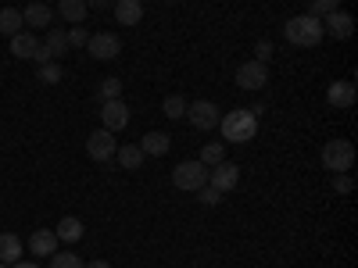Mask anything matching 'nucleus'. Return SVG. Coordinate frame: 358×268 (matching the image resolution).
I'll list each match as a JSON object with an SVG mask.
<instances>
[{
  "mask_svg": "<svg viewBox=\"0 0 358 268\" xmlns=\"http://www.w3.org/2000/svg\"><path fill=\"white\" fill-rule=\"evenodd\" d=\"M86 8H108V0H86Z\"/></svg>",
  "mask_w": 358,
  "mask_h": 268,
  "instance_id": "35",
  "label": "nucleus"
},
{
  "mask_svg": "<svg viewBox=\"0 0 358 268\" xmlns=\"http://www.w3.org/2000/svg\"><path fill=\"white\" fill-rule=\"evenodd\" d=\"M36 79H40V82H47V86H54V82H62V65H57V61H47V65H40Z\"/></svg>",
  "mask_w": 358,
  "mask_h": 268,
  "instance_id": "27",
  "label": "nucleus"
},
{
  "mask_svg": "<svg viewBox=\"0 0 358 268\" xmlns=\"http://www.w3.org/2000/svg\"><path fill=\"white\" fill-rule=\"evenodd\" d=\"M283 36H287V43L290 47H319L322 43V22L319 18H312V15H294V18H287V25H283Z\"/></svg>",
  "mask_w": 358,
  "mask_h": 268,
  "instance_id": "1",
  "label": "nucleus"
},
{
  "mask_svg": "<svg viewBox=\"0 0 358 268\" xmlns=\"http://www.w3.org/2000/svg\"><path fill=\"white\" fill-rule=\"evenodd\" d=\"M162 111H165V118H183L187 114V100L179 97V94H172V97H165Z\"/></svg>",
  "mask_w": 358,
  "mask_h": 268,
  "instance_id": "26",
  "label": "nucleus"
},
{
  "mask_svg": "<svg viewBox=\"0 0 358 268\" xmlns=\"http://www.w3.org/2000/svg\"><path fill=\"white\" fill-rule=\"evenodd\" d=\"M86 50H90V57H97V61H115V57L122 54V40L115 33H97V36H90Z\"/></svg>",
  "mask_w": 358,
  "mask_h": 268,
  "instance_id": "9",
  "label": "nucleus"
},
{
  "mask_svg": "<svg viewBox=\"0 0 358 268\" xmlns=\"http://www.w3.org/2000/svg\"><path fill=\"white\" fill-rule=\"evenodd\" d=\"M351 190H355L351 175H348V172H337V175H334V193H341V197H344V193H351Z\"/></svg>",
  "mask_w": 358,
  "mask_h": 268,
  "instance_id": "32",
  "label": "nucleus"
},
{
  "mask_svg": "<svg viewBox=\"0 0 358 268\" xmlns=\"http://www.w3.org/2000/svg\"><path fill=\"white\" fill-rule=\"evenodd\" d=\"M69 33V47H76V50H86V43H90V33L83 25H72V29H65Z\"/></svg>",
  "mask_w": 358,
  "mask_h": 268,
  "instance_id": "28",
  "label": "nucleus"
},
{
  "mask_svg": "<svg viewBox=\"0 0 358 268\" xmlns=\"http://www.w3.org/2000/svg\"><path fill=\"white\" fill-rule=\"evenodd\" d=\"M322 33H330L334 40H351V33H355V18L348 15V11H330L322 18Z\"/></svg>",
  "mask_w": 358,
  "mask_h": 268,
  "instance_id": "11",
  "label": "nucleus"
},
{
  "mask_svg": "<svg viewBox=\"0 0 358 268\" xmlns=\"http://www.w3.org/2000/svg\"><path fill=\"white\" fill-rule=\"evenodd\" d=\"M355 97H358V89H355L351 79H337V82H330V89H326L330 107H355Z\"/></svg>",
  "mask_w": 358,
  "mask_h": 268,
  "instance_id": "12",
  "label": "nucleus"
},
{
  "mask_svg": "<svg viewBox=\"0 0 358 268\" xmlns=\"http://www.w3.org/2000/svg\"><path fill=\"white\" fill-rule=\"evenodd\" d=\"M143 18V0H115V22L136 25Z\"/></svg>",
  "mask_w": 358,
  "mask_h": 268,
  "instance_id": "18",
  "label": "nucleus"
},
{
  "mask_svg": "<svg viewBox=\"0 0 358 268\" xmlns=\"http://www.w3.org/2000/svg\"><path fill=\"white\" fill-rule=\"evenodd\" d=\"M273 54H276V47L268 43V40H258V43H255V61L268 65V61H273Z\"/></svg>",
  "mask_w": 358,
  "mask_h": 268,
  "instance_id": "31",
  "label": "nucleus"
},
{
  "mask_svg": "<svg viewBox=\"0 0 358 268\" xmlns=\"http://www.w3.org/2000/svg\"><path fill=\"white\" fill-rule=\"evenodd\" d=\"M204 183H208V165H201V161H179V165L172 168V186H176V190L197 193Z\"/></svg>",
  "mask_w": 358,
  "mask_h": 268,
  "instance_id": "3",
  "label": "nucleus"
},
{
  "mask_svg": "<svg viewBox=\"0 0 358 268\" xmlns=\"http://www.w3.org/2000/svg\"><path fill=\"white\" fill-rule=\"evenodd\" d=\"M101 122H104L108 133H122V129L129 126V107H126V100H122V97L104 100V104H101Z\"/></svg>",
  "mask_w": 358,
  "mask_h": 268,
  "instance_id": "8",
  "label": "nucleus"
},
{
  "mask_svg": "<svg viewBox=\"0 0 358 268\" xmlns=\"http://www.w3.org/2000/svg\"><path fill=\"white\" fill-rule=\"evenodd\" d=\"M162 4H176V0H162Z\"/></svg>",
  "mask_w": 358,
  "mask_h": 268,
  "instance_id": "36",
  "label": "nucleus"
},
{
  "mask_svg": "<svg viewBox=\"0 0 358 268\" xmlns=\"http://www.w3.org/2000/svg\"><path fill=\"white\" fill-rule=\"evenodd\" d=\"M25 251L33 254V258H50V254L57 251V236H54V229H36L33 236H29Z\"/></svg>",
  "mask_w": 358,
  "mask_h": 268,
  "instance_id": "13",
  "label": "nucleus"
},
{
  "mask_svg": "<svg viewBox=\"0 0 358 268\" xmlns=\"http://www.w3.org/2000/svg\"><path fill=\"white\" fill-rule=\"evenodd\" d=\"M22 22H25V25H33V29H50V22H54V8L43 4V0H36V4H29V8L22 11Z\"/></svg>",
  "mask_w": 358,
  "mask_h": 268,
  "instance_id": "16",
  "label": "nucleus"
},
{
  "mask_svg": "<svg viewBox=\"0 0 358 268\" xmlns=\"http://www.w3.org/2000/svg\"><path fill=\"white\" fill-rule=\"evenodd\" d=\"M0 268H8V265H4V261H0Z\"/></svg>",
  "mask_w": 358,
  "mask_h": 268,
  "instance_id": "37",
  "label": "nucleus"
},
{
  "mask_svg": "<svg viewBox=\"0 0 358 268\" xmlns=\"http://www.w3.org/2000/svg\"><path fill=\"white\" fill-rule=\"evenodd\" d=\"M86 0H57V18L62 22H72V25H83L86 22Z\"/></svg>",
  "mask_w": 358,
  "mask_h": 268,
  "instance_id": "19",
  "label": "nucleus"
},
{
  "mask_svg": "<svg viewBox=\"0 0 358 268\" xmlns=\"http://www.w3.org/2000/svg\"><path fill=\"white\" fill-rule=\"evenodd\" d=\"M143 151H140V143H122V147H118V151H115V161L118 165H122V168H129V172H136L140 165H143Z\"/></svg>",
  "mask_w": 358,
  "mask_h": 268,
  "instance_id": "20",
  "label": "nucleus"
},
{
  "mask_svg": "<svg viewBox=\"0 0 358 268\" xmlns=\"http://www.w3.org/2000/svg\"><path fill=\"white\" fill-rule=\"evenodd\" d=\"M86 268H111V265H108V261H104V258H97V261H90V265H86Z\"/></svg>",
  "mask_w": 358,
  "mask_h": 268,
  "instance_id": "34",
  "label": "nucleus"
},
{
  "mask_svg": "<svg viewBox=\"0 0 358 268\" xmlns=\"http://www.w3.org/2000/svg\"><path fill=\"white\" fill-rule=\"evenodd\" d=\"M219 161H226V147H222L219 140L204 143V147H201V165H219Z\"/></svg>",
  "mask_w": 358,
  "mask_h": 268,
  "instance_id": "23",
  "label": "nucleus"
},
{
  "mask_svg": "<svg viewBox=\"0 0 358 268\" xmlns=\"http://www.w3.org/2000/svg\"><path fill=\"white\" fill-rule=\"evenodd\" d=\"M8 268H40L36 261H15V265H8Z\"/></svg>",
  "mask_w": 358,
  "mask_h": 268,
  "instance_id": "33",
  "label": "nucleus"
},
{
  "mask_svg": "<svg viewBox=\"0 0 358 268\" xmlns=\"http://www.w3.org/2000/svg\"><path fill=\"white\" fill-rule=\"evenodd\" d=\"M83 232H86V225L76 218V215H65L62 222L54 225V236H57V244H79L83 240Z\"/></svg>",
  "mask_w": 358,
  "mask_h": 268,
  "instance_id": "15",
  "label": "nucleus"
},
{
  "mask_svg": "<svg viewBox=\"0 0 358 268\" xmlns=\"http://www.w3.org/2000/svg\"><path fill=\"white\" fill-rule=\"evenodd\" d=\"M341 8V0H308V15L312 18H326V15H330V11H337Z\"/></svg>",
  "mask_w": 358,
  "mask_h": 268,
  "instance_id": "25",
  "label": "nucleus"
},
{
  "mask_svg": "<svg viewBox=\"0 0 358 268\" xmlns=\"http://www.w3.org/2000/svg\"><path fill=\"white\" fill-rule=\"evenodd\" d=\"M0 33L4 36L22 33V11L18 8H0Z\"/></svg>",
  "mask_w": 358,
  "mask_h": 268,
  "instance_id": "22",
  "label": "nucleus"
},
{
  "mask_svg": "<svg viewBox=\"0 0 358 268\" xmlns=\"http://www.w3.org/2000/svg\"><path fill=\"white\" fill-rule=\"evenodd\" d=\"M50 268H86V265H83V258L72 254V251H54V254H50Z\"/></svg>",
  "mask_w": 358,
  "mask_h": 268,
  "instance_id": "24",
  "label": "nucleus"
},
{
  "mask_svg": "<svg viewBox=\"0 0 358 268\" xmlns=\"http://www.w3.org/2000/svg\"><path fill=\"white\" fill-rule=\"evenodd\" d=\"M36 50H40V40L33 33H25V29H22V33L11 36V54L18 57V61H33Z\"/></svg>",
  "mask_w": 358,
  "mask_h": 268,
  "instance_id": "14",
  "label": "nucleus"
},
{
  "mask_svg": "<svg viewBox=\"0 0 358 268\" xmlns=\"http://www.w3.org/2000/svg\"><path fill=\"white\" fill-rule=\"evenodd\" d=\"M322 168H330L334 175L337 172H351V165H355V143L351 140H330L322 147Z\"/></svg>",
  "mask_w": 358,
  "mask_h": 268,
  "instance_id": "4",
  "label": "nucleus"
},
{
  "mask_svg": "<svg viewBox=\"0 0 358 268\" xmlns=\"http://www.w3.org/2000/svg\"><path fill=\"white\" fill-rule=\"evenodd\" d=\"M122 97V79H104L101 82V100H115Z\"/></svg>",
  "mask_w": 358,
  "mask_h": 268,
  "instance_id": "29",
  "label": "nucleus"
},
{
  "mask_svg": "<svg viewBox=\"0 0 358 268\" xmlns=\"http://www.w3.org/2000/svg\"><path fill=\"white\" fill-rule=\"evenodd\" d=\"M169 147H172V140L162 133V129H155V133H147L143 140H140V151L147 154V158H165L169 154Z\"/></svg>",
  "mask_w": 358,
  "mask_h": 268,
  "instance_id": "17",
  "label": "nucleus"
},
{
  "mask_svg": "<svg viewBox=\"0 0 358 268\" xmlns=\"http://www.w3.org/2000/svg\"><path fill=\"white\" fill-rule=\"evenodd\" d=\"M236 183H241V165H233V161H219L208 172V186H215L219 193L236 190Z\"/></svg>",
  "mask_w": 358,
  "mask_h": 268,
  "instance_id": "7",
  "label": "nucleus"
},
{
  "mask_svg": "<svg viewBox=\"0 0 358 268\" xmlns=\"http://www.w3.org/2000/svg\"><path fill=\"white\" fill-rule=\"evenodd\" d=\"M236 86L241 89H265V82H268V65H262V61H244L241 68H236Z\"/></svg>",
  "mask_w": 358,
  "mask_h": 268,
  "instance_id": "10",
  "label": "nucleus"
},
{
  "mask_svg": "<svg viewBox=\"0 0 358 268\" xmlns=\"http://www.w3.org/2000/svg\"><path fill=\"white\" fill-rule=\"evenodd\" d=\"M219 126H222V140L226 143H248V140L258 136V118L248 107H233L229 114L219 118Z\"/></svg>",
  "mask_w": 358,
  "mask_h": 268,
  "instance_id": "2",
  "label": "nucleus"
},
{
  "mask_svg": "<svg viewBox=\"0 0 358 268\" xmlns=\"http://www.w3.org/2000/svg\"><path fill=\"white\" fill-rule=\"evenodd\" d=\"M115 151H118V140H115V133H108L104 126H101L97 133H90V136H86V154L94 158V161L108 165V161L115 158Z\"/></svg>",
  "mask_w": 358,
  "mask_h": 268,
  "instance_id": "6",
  "label": "nucleus"
},
{
  "mask_svg": "<svg viewBox=\"0 0 358 268\" xmlns=\"http://www.w3.org/2000/svg\"><path fill=\"white\" fill-rule=\"evenodd\" d=\"M0 261H4V265L22 261V240L15 232H0Z\"/></svg>",
  "mask_w": 358,
  "mask_h": 268,
  "instance_id": "21",
  "label": "nucleus"
},
{
  "mask_svg": "<svg viewBox=\"0 0 358 268\" xmlns=\"http://www.w3.org/2000/svg\"><path fill=\"white\" fill-rule=\"evenodd\" d=\"M43 4H47V0H43ZM54 4H57V0H54Z\"/></svg>",
  "mask_w": 358,
  "mask_h": 268,
  "instance_id": "38",
  "label": "nucleus"
},
{
  "mask_svg": "<svg viewBox=\"0 0 358 268\" xmlns=\"http://www.w3.org/2000/svg\"><path fill=\"white\" fill-rule=\"evenodd\" d=\"M197 200H201V204H204V207H215V204H219V200H222V193H219V190H215V186H208V183H204V186H201V190H197Z\"/></svg>",
  "mask_w": 358,
  "mask_h": 268,
  "instance_id": "30",
  "label": "nucleus"
},
{
  "mask_svg": "<svg viewBox=\"0 0 358 268\" xmlns=\"http://www.w3.org/2000/svg\"><path fill=\"white\" fill-rule=\"evenodd\" d=\"M183 118H190V126L194 129H201V133H212V129H219V104H212V100H194V104H187V114Z\"/></svg>",
  "mask_w": 358,
  "mask_h": 268,
  "instance_id": "5",
  "label": "nucleus"
}]
</instances>
